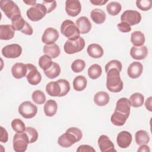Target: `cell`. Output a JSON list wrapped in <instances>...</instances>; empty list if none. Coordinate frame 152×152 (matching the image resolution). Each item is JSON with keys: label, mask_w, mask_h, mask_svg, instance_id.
I'll use <instances>...</instances> for the list:
<instances>
[{"label": "cell", "mask_w": 152, "mask_h": 152, "mask_svg": "<svg viewBox=\"0 0 152 152\" xmlns=\"http://www.w3.org/2000/svg\"><path fill=\"white\" fill-rule=\"evenodd\" d=\"M83 137L82 131L78 128H68L65 133L61 135L58 140V144L62 147L68 148L81 140Z\"/></svg>", "instance_id": "obj_1"}, {"label": "cell", "mask_w": 152, "mask_h": 152, "mask_svg": "<svg viewBox=\"0 0 152 152\" xmlns=\"http://www.w3.org/2000/svg\"><path fill=\"white\" fill-rule=\"evenodd\" d=\"M119 73L120 72L116 68H112L106 72V87L111 92L118 93L123 89V81Z\"/></svg>", "instance_id": "obj_2"}, {"label": "cell", "mask_w": 152, "mask_h": 152, "mask_svg": "<svg viewBox=\"0 0 152 152\" xmlns=\"http://www.w3.org/2000/svg\"><path fill=\"white\" fill-rule=\"evenodd\" d=\"M61 33L68 39H75L80 36V32L75 24L70 20H66L61 26Z\"/></svg>", "instance_id": "obj_3"}, {"label": "cell", "mask_w": 152, "mask_h": 152, "mask_svg": "<svg viewBox=\"0 0 152 152\" xmlns=\"http://www.w3.org/2000/svg\"><path fill=\"white\" fill-rule=\"evenodd\" d=\"M0 7L5 15L11 20L16 16L21 15L19 7L11 0H1Z\"/></svg>", "instance_id": "obj_4"}, {"label": "cell", "mask_w": 152, "mask_h": 152, "mask_svg": "<svg viewBox=\"0 0 152 152\" xmlns=\"http://www.w3.org/2000/svg\"><path fill=\"white\" fill-rule=\"evenodd\" d=\"M85 43L84 39L79 36L75 39L66 40L64 44V49L67 54H74L81 51L85 46Z\"/></svg>", "instance_id": "obj_5"}, {"label": "cell", "mask_w": 152, "mask_h": 152, "mask_svg": "<svg viewBox=\"0 0 152 152\" xmlns=\"http://www.w3.org/2000/svg\"><path fill=\"white\" fill-rule=\"evenodd\" d=\"M47 14V10L42 4H36L27 10L26 15L28 18L32 21H38L42 20Z\"/></svg>", "instance_id": "obj_6"}, {"label": "cell", "mask_w": 152, "mask_h": 152, "mask_svg": "<svg viewBox=\"0 0 152 152\" xmlns=\"http://www.w3.org/2000/svg\"><path fill=\"white\" fill-rule=\"evenodd\" d=\"M13 149L16 152H24L30 143L27 134L24 132L16 133L13 137Z\"/></svg>", "instance_id": "obj_7"}, {"label": "cell", "mask_w": 152, "mask_h": 152, "mask_svg": "<svg viewBox=\"0 0 152 152\" xmlns=\"http://www.w3.org/2000/svg\"><path fill=\"white\" fill-rule=\"evenodd\" d=\"M12 26L15 30L20 31L26 35H31L33 33L31 26L25 21L21 15L16 16L11 20Z\"/></svg>", "instance_id": "obj_8"}, {"label": "cell", "mask_w": 152, "mask_h": 152, "mask_svg": "<svg viewBox=\"0 0 152 152\" xmlns=\"http://www.w3.org/2000/svg\"><path fill=\"white\" fill-rule=\"evenodd\" d=\"M19 113L26 119L34 117L37 112V107L30 101H25L18 107Z\"/></svg>", "instance_id": "obj_9"}, {"label": "cell", "mask_w": 152, "mask_h": 152, "mask_svg": "<svg viewBox=\"0 0 152 152\" xmlns=\"http://www.w3.org/2000/svg\"><path fill=\"white\" fill-rule=\"evenodd\" d=\"M26 65L27 70L26 77L28 83L33 86L39 84L42 80V75L40 72L38 71L36 66L31 64H27Z\"/></svg>", "instance_id": "obj_10"}, {"label": "cell", "mask_w": 152, "mask_h": 152, "mask_svg": "<svg viewBox=\"0 0 152 152\" xmlns=\"http://www.w3.org/2000/svg\"><path fill=\"white\" fill-rule=\"evenodd\" d=\"M121 22H125L130 26L138 24L141 20V14L135 10H126L121 16Z\"/></svg>", "instance_id": "obj_11"}, {"label": "cell", "mask_w": 152, "mask_h": 152, "mask_svg": "<svg viewBox=\"0 0 152 152\" xmlns=\"http://www.w3.org/2000/svg\"><path fill=\"white\" fill-rule=\"evenodd\" d=\"M2 54L6 58H17L22 53V48L18 44L8 45L2 49Z\"/></svg>", "instance_id": "obj_12"}, {"label": "cell", "mask_w": 152, "mask_h": 152, "mask_svg": "<svg viewBox=\"0 0 152 152\" xmlns=\"http://www.w3.org/2000/svg\"><path fill=\"white\" fill-rule=\"evenodd\" d=\"M59 36L57 30L52 27L47 28L43 32L42 37V41L46 45L55 43Z\"/></svg>", "instance_id": "obj_13"}, {"label": "cell", "mask_w": 152, "mask_h": 152, "mask_svg": "<svg viewBox=\"0 0 152 152\" xmlns=\"http://www.w3.org/2000/svg\"><path fill=\"white\" fill-rule=\"evenodd\" d=\"M81 11V3L78 0H68L65 2V11L71 17L78 15Z\"/></svg>", "instance_id": "obj_14"}, {"label": "cell", "mask_w": 152, "mask_h": 152, "mask_svg": "<svg viewBox=\"0 0 152 152\" xmlns=\"http://www.w3.org/2000/svg\"><path fill=\"white\" fill-rule=\"evenodd\" d=\"M132 140V137L131 133L126 131H123L120 132L116 138V142L118 145L122 148H128Z\"/></svg>", "instance_id": "obj_15"}, {"label": "cell", "mask_w": 152, "mask_h": 152, "mask_svg": "<svg viewBox=\"0 0 152 152\" xmlns=\"http://www.w3.org/2000/svg\"><path fill=\"white\" fill-rule=\"evenodd\" d=\"M98 145L102 152L116 151L114 144L109 138L106 135H102L98 139Z\"/></svg>", "instance_id": "obj_16"}, {"label": "cell", "mask_w": 152, "mask_h": 152, "mask_svg": "<svg viewBox=\"0 0 152 152\" xmlns=\"http://www.w3.org/2000/svg\"><path fill=\"white\" fill-rule=\"evenodd\" d=\"M131 106L130 102L127 98L122 97L117 101L115 111L129 116L130 114Z\"/></svg>", "instance_id": "obj_17"}, {"label": "cell", "mask_w": 152, "mask_h": 152, "mask_svg": "<svg viewBox=\"0 0 152 152\" xmlns=\"http://www.w3.org/2000/svg\"><path fill=\"white\" fill-rule=\"evenodd\" d=\"M148 55L147 48L145 46H132L130 50V55L135 60H142Z\"/></svg>", "instance_id": "obj_18"}, {"label": "cell", "mask_w": 152, "mask_h": 152, "mask_svg": "<svg viewBox=\"0 0 152 152\" xmlns=\"http://www.w3.org/2000/svg\"><path fill=\"white\" fill-rule=\"evenodd\" d=\"M142 70L143 66L141 63L140 62H133L129 65L127 69V74L130 78L135 79L140 77L142 72Z\"/></svg>", "instance_id": "obj_19"}, {"label": "cell", "mask_w": 152, "mask_h": 152, "mask_svg": "<svg viewBox=\"0 0 152 152\" xmlns=\"http://www.w3.org/2000/svg\"><path fill=\"white\" fill-rule=\"evenodd\" d=\"M27 65L21 62L15 63L11 68L12 76L17 79H20L26 77L27 74Z\"/></svg>", "instance_id": "obj_20"}, {"label": "cell", "mask_w": 152, "mask_h": 152, "mask_svg": "<svg viewBox=\"0 0 152 152\" xmlns=\"http://www.w3.org/2000/svg\"><path fill=\"white\" fill-rule=\"evenodd\" d=\"M75 25L80 30V34H87L91 28V24L87 17L82 16L78 18L75 23Z\"/></svg>", "instance_id": "obj_21"}, {"label": "cell", "mask_w": 152, "mask_h": 152, "mask_svg": "<svg viewBox=\"0 0 152 152\" xmlns=\"http://www.w3.org/2000/svg\"><path fill=\"white\" fill-rule=\"evenodd\" d=\"M15 30L12 25L1 24L0 26V38L1 40H8L14 37Z\"/></svg>", "instance_id": "obj_22"}, {"label": "cell", "mask_w": 152, "mask_h": 152, "mask_svg": "<svg viewBox=\"0 0 152 152\" xmlns=\"http://www.w3.org/2000/svg\"><path fill=\"white\" fill-rule=\"evenodd\" d=\"M87 52L88 55L93 58H100L104 53L102 47L97 43H92L88 45Z\"/></svg>", "instance_id": "obj_23"}, {"label": "cell", "mask_w": 152, "mask_h": 152, "mask_svg": "<svg viewBox=\"0 0 152 152\" xmlns=\"http://www.w3.org/2000/svg\"><path fill=\"white\" fill-rule=\"evenodd\" d=\"M43 53L51 58H56L59 56L61 50L59 46L56 43L45 45L43 47Z\"/></svg>", "instance_id": "obj_24"}, {"label": "cell", "mask_w": 152, "mask_h": 152, "mask_svg": "<svg viewBox=\"0 0 152 152\" xmlns=\"http://www.w3.org/2000/svg\"><path fill=\"white\" fill-rule=\"evenodd\" d=\"M46 91L50 96L59 97L61 91V86L58 81L49 82L46 86Z\"/></svg>", "instance_id": "obj_25"}, {"label": "cell", "mask_w": 152, "mask_h": 152, "mask_svg": "<svg viewBox=\"0 0 152 152\" xmlns=\"http://www.w3.org/2000/svg\"><path fill=\"white\" fill-rule=\"evenodd\" d=\"M109 95L105 91H99L94 96V103L99 106H104L109 102Z\"/></svg>", "instance_id": "obj_26"}, {"label": "cell", "mask_w": 152, "mask_h": 152, "mask_svg": "<svg viewBox=\"0 0 152 152\" xmlns=\"http://www.w3.org/2000/svg\"><path fill=\"white\" fill-rule=\"evenodd\" d=\"M44 113L47 116H54L58 109L57 103L52 99L48 100L44 105Z\"/></svg>", "instance_id": "obj_27"}, {"label": "cell", "mask_w": 152, "mask_h": 152, "mask_svg": "<svg viewBox=\"0 0 152 152\" xmlns=\"http://www.w3.org/2000/svg\"><path fill=\"white\" fill-rule=\"evenodd\" d=\"M90 16L93 22L97 24H102L106 20V14L103 10L99 8L93 10L90 13Z\"/></svg>", "instance_id": "obj_28"}, {"label": "cell", "mask_w": 152, "mask_h": 152, "mask_svg": "<svg viewBox=\"0 0 152 152\" xmlns=\"http://www.w3.org/2000/svg\"><path fill=\"white\" fill-rule=\"evenodd\" d=\"M72 84L75 90L77 91H81L86 88L87 81L84 76L78 75L74 79Z\"/></svg>", "instance_id": "obj_29"}, {"label": "cell", "mask_w": 152, "mask_h": 152, "mask_svg": "<svg viewBox=\"0 0 152 152\" xmlns=\"http://www.w3.org/2000/svg\"><path fill=\"white\" fill-rule=\"evenodd\" d=\"M128 117L129 116L124 114L115 111L114 113L111 116L110 121L113 125L120 126L124 125L125 124L126 119H128Z\"/></svg>", "instance_id": "obj_30"}, {"label": "cell", "mask_w": 152, "mask_h": 152, "mask_svg": "<svg viewBox=\"0 0 152 152\" xmlns=\"http://www.w3.org/2000/svg\"><path fill=\"white\" fill-rule=\"evenodd\" d=\"M145 40L144 34L140 31H135L131 33V42L134 46H143Z\"/></svg>", "instance_id": "obj_31"}, {"label": "cell", "mask_w": 152, "mask_h": 152, "mask_svg": "<svg viewBox=\"0 0 152 152\" xmlns=\"http://www.w3.org/2000/svg\"><path fill=\"white\" fill-rule=\"evenodd\" d=\"M44 73L46 76L50 79L55 78L59 76L61 73V67L58 64L53 62L50 68L47 70L44 71Z\"/></svg>", "instance_id": "obj_32"}, {"label": "cell", "mask_w": 152, "mask_h": 152, "mask_svg": "<svg viewBox=\"0 0 152 152\" xmlns=\"http://www.w3.org/2000/svg\"><path fill=\"white\" fill-rule=\"evenodd\" d=\"M136 143L139 145L147 144L150 141V136L147 131L144 130H139L135 134Z\"/></svg>", "instance_id": "obj_33"}, {"label": "cell", "mask_w": 152, "mask_h": 152, "mask_svg": "<svg viewBox=\"0 0 152 152\" xmlns=\"http://www.w3.org/2000/svg\"><path fill=\"white\" fill-rule=\"evenodd\" d=\"M131 105L134 107H140L142 106L144 101V96L140 93L132 94L129 99Z\"/></svg>", "instance_id": "obj_34"}, {"label": "cell", "mask_w": 152, "mask_h": 152, "mask_svg": "<svg viewBox=\"0 0 152 152\" xmlns=\"http://www.w3.org/2000/svg\"><path fill=\"white\" fill-rule=\"evenodd\" d=\"M102 73V69L99 64H93L88 69V75L92 80H96L100 77Z\"/></svg>", "instance_id": "obj_35"}, {"label": "cell", "mask_w": 152, "mask_h": 152, "mask_svg": "<svg viewBox=\"0 0 152 152\" xmlns=\"http://www.w3.org/2000/svg\"><path fill=\"white\" fill-rule=\"evenodd\" d=\"M122 6L118 2H110L106 6L107 12L111 15H116L121 11Z\"/></svg>", "instance_id": "obj_36"}, {"label": "cell", "mask_w": 152, "mask_h": 152, "mask_svg": "<svg viewBox=\"0 0 152 152\" xmlns=\"http://www.w3.org/2000/svg\"><path fill=\"white\" fill-rule=\"evenodd\" d=\"M52 63V58L46 55L40 56L39 59V65L43 71H46L50 68Z\"/></svg>", "instance_id": "obj_37"}, {"label": "cell", "mask_w": 152, "mask_h": 152, "mask_svg": "<svg viewBox=\"0 0 152 152\" xmlns=\"http://www.w3.org/2000/svg\"><path fill=\"white\" fill-rule=\"evenodd\" d=\"M33 102L37 104H42L46 101V96L44 93L40 90H35L31 95Z\"/></svg>", "instance_id": "obj_38"}, {"label": "cell", "mask_w": 152, "mask_h": 152, "mask_svg": "<svg viewBox=\"0 0 152 152\" xmlns=\"http://www.w3.org/2000/svg\"><path fill=\"white\" fill-rule=\"evenodd\" d=\"M86 67V62L82 59H76L71 64V69L74 72L78 73L83 71Z\"/></svg>", "instance_id": "obj_39"}, {"label": "cell", "mask_w": 152, "mask_h": 152, "mask_svg": "<svg viewBox=\"0 0 152 152\" xmlns=\"http://www.w3.org/2000/svg\"><path fill=\"white\" fill-rule=\"evenodd\" d=\"M11 127L16 132H24L26 129V126L24 122L20 119H14L11 122Z\"/></svg>", "instance_id": "obj_40"}, {"label": "cell", "mask_w": 152, "mask_h": 152, "mask_svg": "<svg viewBox=\"0 0 152 152\" xmlns=\"http://www.w3.org/2000/svg\"><path fill=\"white\" fill-rule=\"evenodd\" d=\"M27 134L30 143H33L36 142L38 138V132L36 129L32 127H27L24 131Z\"/></svg>", "instance_id": "obj_41"}, {"label": "cell", "mask_w": 152, "mask_h": 152, "mask_svg": "<svg viewBox=\"0 0 152 152\" xmlns=\"http://www.w3.org/2000/svg\"><path fill=\"white\" fill-rule=\"evenodd\" d=\"M61 88V94L59 97H63L66 95L70 90V85L68 80L65 79H59L58 80Z\"/></svg>", "instance_id": "obj_42"}, {"label": "cell", "mask_w": 152, "mask_h": 152, "mask_svg": "<svg viewBox=\"0 0 152 152\" xmlns=\"http://www.w3.org/2000/svg\"><path fill=\"white\" fill-rule=\"evenodd\" d=\"M136 5L142 11H148L152 7V1L151 0H137Z\"/></svg>", "instance_id": "obj_43"}, {"label": "cell", "mask_w": 152, "mask_h": 152, "mask_svg": "<svg viewBox=\"0 0 152 152\" xmlns=\"http://www.w3.org/2000/svg\"><path fill=\"white\" fill-rule=\"evenodd\" d=\"M122 65L121 62L118 60H112L107 62L105 65V72H107L109 69L112 68H116L119 72L121 71Z\"/></svg>", "instance_id": "obj_44"}, {"label": "cell", "mask_w": 152, "mask_h": 152, "mask_svg": "<svg viewBox=\"0 0 152 152\" xmlns=\"http://www.w3.org/2000/svg\"><path fill=\"white\" fill-rule=\"evenodd\" d=\"M42 4L45 6L47 10V13H49L53 11L56 7V2L55 1H43Z\"/></svg>", "instance_id": "obj_45"}, {"label": "cell", "mask_w": 152, "mask_h": 152, "mask_svg": "<svg viewBox=\"0 0 152 152\" xmlns=\"http://www.w3.org/2000/svg\"><path fill=\"white\" fill-rule=\"evenodd\" d=\"M118 30L122 33H128L131 31V26L125 22H121L117 24Z\"/></svg>", "instance_id": "obj_46"}, {"label": "cell", "mask_w": 152, "mask_h": 152, "mask_svg": "<svg viewBox=\"0 0 152 152\" xmlns=\"http://www.w3.org/2000/svg\"><path fill=\"white\" fill-rule=\"evenodd\" d=\"M77 151V152H85V151L95 152L96 150L95 149L93 148V147H92L89 145H81L78 147Z\"/></svg>", "instance_id": "obj_47"}, {"label": "cell", "mask_w": 152, "mask_h": 152, "mask_svg": "<svg viewBox=\"0 0 152 152\" xmlns=\"http://www.w3.org/2000/svg\"><path fill=\"white\" fill-rule=\"evenodd\" d=\"M8 134L7 130L1 127V136H0V141L3 143H5L8 141Z\"/></svg>", "instance_id": "obj_48"}, {"label": "cell", "mask_w": 152, "mask_h": 152, "mask_svg": "<svg viewBox=\"0 0 152 152\" xmlns=\"http://www.w3.org/2000/svg\"><path fill=\"white\" fill-rule=\"evenodd\" d=\"M90 2L94 5H103L107 2V1L103 0H90Z\"/></svg>", "instance_id": "obj_49"}, {"label": "cell", "mask_w": 152, "mask_h": 152, "mask_svg": "<svg viewBox=\"0 0 152 152\" xmlns=\"http://www.w3.org/2000/svg\"><path fill=\"white\" fill-rule=\"evenodd\" d=\"M151 97H149L145 101V106L147 109H148L149 111L151 112L152 111V108H151Z\"/></svg>", "instance_id": "obj_50"}, {"label": "cell", "mask_w": 152, "mask_h": 152, "mask_svg": "<svg viewBox=\"0 0 152 152\" xmlns=\"http://www.w3.org/2000/svg\"><path fill=\"white\" fill-rule=\"evenodd\" d=\"M138 151H150V148L148 145H147L146 144H143V145H141V146L140 147V148L138 149L137 150Z\"/></svg>", "instance_id": "obj_51"}, {"label": "cell", "mask_w": 152, "mask_h": 152, "mask_svg": "<svg viewBox=\"0 0 152 152\" xmlns=\"http://www.w3.org/2000/svg\"><path fill=\"white\" fill-rule=\"evenodd\" d=\"M23 2L28 5H34L36 4V1H23Z\"/></svg>", "instance_id": "obj_52"}]
</instances>
